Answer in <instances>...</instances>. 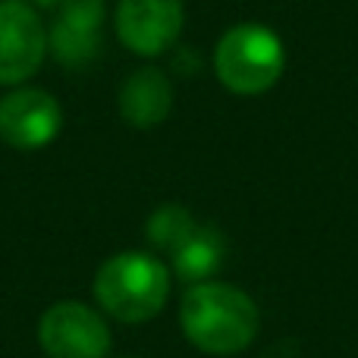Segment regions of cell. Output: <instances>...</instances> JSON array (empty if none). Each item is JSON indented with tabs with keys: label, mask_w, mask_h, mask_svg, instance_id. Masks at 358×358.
Here are the masks:
<instances>
[{
	"label": "cell",
	"mask_w": 358,
	"mask_h": 358,
	"mask_svg": "<svg viewBox=\"0 0 358 358\" xmlns=\"http://www.w3.org/2000/svg\"><path fill=\"white\" fill-rule=\"evenodd\" d=\"M185 340L208 355H239L255 343L261 327L258 305L248 292L229 283H195L179 305Z\"/></svg>",
	"instance_id": "cell-1"
},
{
	"label": "cell",
	"mask_w": 358,
	"mask_h": 358,
	"mask_svg": "<svg viewBox=\"0 0 358 358\" xmlns=\"http://www.w3.org/2000/svg\"><path fill=\"white\" fill-rule=\"evenodd\" d=\"M173 273L148 252H117L94 273V302L123 324H145L161 315Z\"/></svg>",
	"instance_id": "cell-2"
},
{
	"label": "cell",
	"mask_w": 358,
	"mask_h": 358,
	"mask_svg": "<svg viewBox=\"0 0 358 358\" xmlns=\"http://www.w3.org/2000/svg\"><path fill=\"white\" fill-rule=\"evenodd\" d=\"M286 48L280 35L267 25L239 22L214 48V73L233 94H261L273 88L283 76Z\"/></svg>",
	"instance_id": "cell-3"
},
{
	"label": "cell",
	"mask_w": 358,
	"mask_h": 358,
	"mask_svg": "<svg viewBox=\"0 0 358 358\" xmlns=\"http://www.w3.org/2000/svg\"><path fill=\"white\" fill-rule=\"evenodd\" d=\"M38 343L48 358H107L110 327L98 308L66 299L41 315Z\"/></svg>",
	"instance_id": "cell-4"
},
{
	"label": "cell",
	"mask_w": 358,
	"mask_h": 358,
	"mask_svg": "<svg viewBox=\"0 0 358 358\" xmlns=\"http://www.w3.org/2000/svg\"><path fill=\"white\" fill-rule=\"evenodd\" d=\"M48 57V25L35 6L0 0V85H19Z\"/></svg>",
	"instance_id": "cell-5"
},
{
	"label": "cell",
	"mask_w": 358,
	"mask_h": 358,
	"mask_svg": "<svg viewBox=\"0 0 358 358\" xmlns=\"http://www.w3.org/2000/svg\"><path fill=\"white\" fill-rule=\"evenodd\" d=\"M60 101L44 88H16L0 98V142L16 151H35L60 136Z\"/></svg>",
	"instance_id": "cell-6"
},
{
	"label": "cell",
	"mask_w": 358,
	"mask_h": 358,
	"mask_svg": "<svg viewBox=\"0 0 358 358\" xmlns=\"http://www.w3.org/2000/svg\"><path fill=\"white\" fill-rule=\"evenodd\" d=\"M182 0H120L117 3V35L138 57L167 54L182 35Z\"/></svg>",
	"instance_id": "cell-7"
},
{
	"label": "cell",
	"mask_w": 358,
	"mask_h": 358,
	"mask_svg": "<svg viewBox=\"0 0 358 358\" xmlns=\"http://www.w3.org/2000/svg\"><path fill=\"white\" fill-rule=\"evenodd\" d=\"M104 13V0H60L48 29V50L54 60L69 69L98 60Z\"/></svg>",
	"instance_id": "cell-8"
},
{
	"label": "cell",
	"mask_w": 358,
	"mask_h": 358,
	"mask_svg": "<svg viewBox=\"0 0 358 358\" xmlns=\"http://www.w3.org/2000/svg\"><path fill=\"white\" fill-rule=\"evenodd\" d=\"M173 107V82L157 66H142L120 88V117L136 129L164 123Z\"/></svg>",
	"instance_id": "cell-9"
},
{
	"label": "cell",
	"mask_w": 358,
	"mask_h": 358,
	"mask_svg": "<svg viewBox=\"0 0 358 358\" xmlns=\"http://www.w3.org/2000/svg\"><path fill=\"white\" fill-rule=\"evenodd\" d=\"M227 242L217 227H198L182 245L170 255V273H176L179 283L195 286L214 280V273L223 264Z\"/></svg>",
	"instance_id": "cell-10"
},
{
	"label": "cell",
	"mask_w": 358,
	"mask_h": 358,
	"mask_svg": "<svg viewBox=\"0 0 358 358\" xmlns=\"http://www.w3.org/2000/svg\"><path fill=\"white\" fill-rule=\"evenodd\" d=\"M195 229H198L195 217H192L189 210L182 208V204H164V208H157L155 214L148 217L145 236H148V242L155 248L173 255L176 248L182 245V242L189 239L192 233H195Z\"/></svg>",
	"instance_id": "cell-11"
},
{
	"label": "cell",
	"mask_w": 358,
	"mask_h": 358,
	"mask_svg": "<svg viewBox=\"0 0 358 358\" xmlns=\"http://www.w3.org/2000/svg\"><path fill=\"white\" fill-rule=\"evenodd\" d=\"M19 3H29V6H41V10H54L60 0H19Z\"/></svg>",
	"instance_id": "cell-12"
}]
</instances>
